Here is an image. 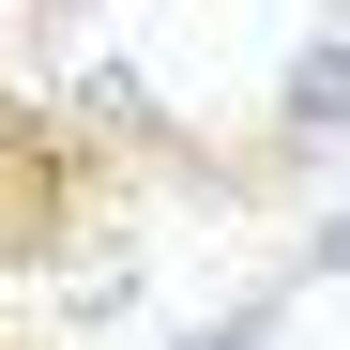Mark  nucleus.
<instances>
[{
	"label": "nucleus",
	"instance_id": "2",
	"mask_svg": "<svg viewBox=\"0 0 350 350\" xmlns=\"http://www.w3.org/2000/svg\"><path fill=\"white\" fill-rule=\"evenodd\" d=\"M198 350H259V305H244V320H213V335H198Z\"/></svg>",
	"mask_w": 350,
	"mask_h": 350
},
{
	"label": "nucleus",
	"instance_id": "1",
	"mask_svg": "<svg viewBox=\"0 0 350 350\" xmlns=\"http://www.w3.org/2000/svg\"><path fill=\"white\" fill-rule=\"evenodd\" d=\"M289 122H305V137H335V122H350V46H305V77H289Z\"/></svg>",
	"mask_w": 350,
	"mask_h": 350
}]
</instances>
